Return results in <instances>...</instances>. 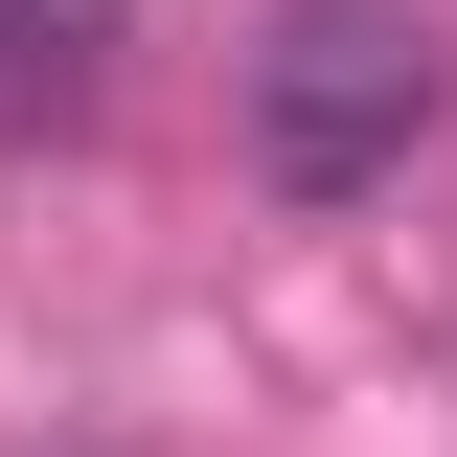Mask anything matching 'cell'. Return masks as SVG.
I'll return each instance as SVG.
<instances>
[{
  "mask_svg": "<svg viewBox=\"0 0 457 457\" xmlns=\"http://www.w3.org/2000/svg\"><path fill=\"white\" fill-rule=\"evenodd\" d=\"M435 114H457V46L411 23V0H275V23L228 46V137H252L275 206H366V183H411Z\"/></svg>",
  "mask_w": 457,
  "mask_h": 457,
  "instance_id": "6da1fadb",
  "label": "cell"
},
{
  "mask_svg": "<svg viewBox=\"0 0 457 457\" xmlns=\"http://www.w3.org/2000/svg\"><path fill=\"white\" fill-rule=\"evenodd\" d=\"M114 69H137V0H0V161L23 137H92Z\"/></svg>",
  "mask_w": 457,
  "mask_h": 457,
  "instance_id": "7a4b0ae2",
  "label": "cell"
}]
</instances>
